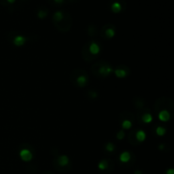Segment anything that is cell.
Listing matches in <instances>:
<instances>
[{
  "label": "cell",
  "instance_id": "d6986e66",
  "mask_svg": "<svg viewBox=\"0 0 174 174\" xmlns=\"http://www.w3.org/2000/svg\"><path fill=\"white\" fill-rule=\"evenodd\" d=\"M155 133L157 135L159 136H163L165 133H166V129L163 127V126H158L156 129H155Z\"/></svg>",
  "mask_w": 174,
  "mask_h": 174
},
{
  "label": "cell",
  "instance_id": "52a82bcc",
  "mask_svg": "<svg viewBox=\"0 0 174 174\" xmlns=\"http://www.w3.org/2000/svg\"><path fill=\"white\" fill-rule=\"evenodd\" d=\"M20 156L22 161L28 162V161H31V159H32V153L29 149H23L20 151Z\"/></svg>",
  "mask_w": 174,
  "mask_h": 174
},
{
  "label": "cell",
  "instance_id": "ac0fdd59",
  "mask_svg": "<svg viewBox=\"0 0 174 174\" xmlns=\"http://www.w3.org/2000/svg\"><path fill=\"white\" fill-rule=\"evenodd\" d=\"M88 34L89 36H94L96 34V28L94 25H90L88 27Z\"/></svg>",
  "mask_w": 174,
  "mask_h": 174
},
{
  "label": "cell",
  "instance_id": "484cf974",
  "mask_svg": "<svg viewBox=\"0 0 174 174\" xmlns=\"http://www.w3.org/2000/svg\"><path fill=\"white\" fill-rule=\"evenodd\" d=\"M134 174H143V173H142L141 171H139V170H136L135 173H134Z\"/></svg>",
  "mask_w": 174,
  "mask_h": 174
},
{
  "label": "cell",
  "instance_id": "3957f363",
  "mask_svg": "<svg viewBox=\"0 0 174 174\" xmlns=\"http://www.w3.org/2000/svg\"><path fill=\"white\" fill-rule=\"evenodd\" d=\"M73 72L76 74V76L75 77L74 76H72V82L78 88H84L88 82V76L87 75V72L81 69H75Z\"/></svg>",
  "mask_w": 174,
  "mask_h": 174
},
{
  "label": "cell",
  "instance_id": "277c9868",
  "mask_svg": "<svg viewBox=\"0 0 174 174\" xmlns=\"http://www.w3.org/2000/svg\"><path fill=\"white\" fill-rule=\"evenodd\" d=\"M100 52V45L94 40H92L91 42L86 43V45L83 47V50H82V53H89L88 54L90 55L91 58H93L94 55H97Z\"/></svg>",
  "mask_w": 174,
  "mask_h": 174
},
{
  "label": "cell",
  "instance_id": "8992f818",
  "mask_svg": "<svg viewBox=\"0 0 174 174\" xmlns=\"http://www.w3.org/2000/svg\"><path fill=\"white\" fill-rule=\"evenodd\" d=\"M116 31H115V27L113 25H104L101 29V36L104 38H112L115 36Z\"/></svg>",
  "mask_w": 174,
  "mask_h": 174
},
{
  "label": "cell",
  "instance_id": "5b68a950",
  "mask_svg": "<svg viewBox=\"0 0 174 174\" xmlns=\"http://www.w3.org/2000/svg\"><path fill=\"white\" fill-rule=\"evenodd\" d=\"M126 6L125 0H111L110 1V9L112 12L117 14L122 11Z\"/></svg>",
  "mask_w": 174,
  "mask_h": 174
},
{
  "label": "cell",
  "instance_id": "44dd1931",
  "mask_svg": "<svg viewBox=\"0 0 174 174\" xmlns=\"http://www.w3.org/2000/svg\"><path fill=\"white\" fill-rule=\"evenodd\" d=\"M105 149H106L107 151H109V152H113V151L115 150V145H114L112 143L109 142V143L106 144V145H105Z\"/></svg>",
  "mask_w": 174,
  "mask_h": 174
},
{
  "label": "cell",
  "instance_id": "e0dca14e",
  "mask_svg": "<svg viewBox=\"0 0 174 174\" xmlns=\"http://www.w3.org/2000/svg\"><path fill=\"white\" fill-rule=\"evenodd\" d=\"M98 167H99L100 170H102V171L107 169V167H108V161L107 160H102L99 163Z\"/></svg>",
  "mask_w": 174,
  "mask_h": 174
},
{
  "label": "cell",
  "instance_id": "4fadbf2b",
  "mask_svg": "<svg viewBox=\"0 0 174 174\" xmlns=\"http://www.w3.org/2000/svg\"><path fill=\"white\" fill-rule=\"evenodd\" d=\"M134 135H135V139H136V140L139 141V143L145 141V139H146V134H145V133L143 130H139Z\"/></svg>",
  "mask_w": 174,
  "mask_h": 174
},
{
  "label": "cell",
  "instance_id": "4316f807",
  "mask_svg": "<svg viewBox=\"0 0 174 174\" xmlns=\"http://www.w3.org/2000/svg\"><path fill=\"white\" fill-rule=\"evenodd\" d=\"M6 1H7L8 3H14L15 0H6Z\"/></svg>",
  "mask_w": 174,
  "mask_h": 174
},
{
  "label": "cell",
  "instance_id": "603a6c76",
  "mask_svg": "<svg viewBox=\"0 0 174 174\" xmlns=\"http://www.w3.org/2000/svg\"><path fill=\"white\" fill-rule=\"evenodd\" d=\"M124 137L125 133L123 131H119V132L117 133V134H116V138H117L118 139H122Z\"/></svg>",
  "mask_w": 174,
  "mask_h": 174
},
{
  "label": "cell",
  "instance_id": "7c38bea8",
  "mask_svg": "<svg viewBox=\"0 0 174 174\" xmlns=\"http://www.w3.org/2000/svg\"><path fill=\"white\" fill-rule=\"evenodd\" d=\"M48 15V9L45 7H39L37 10V16L39 19H44Z\"/></svg>",
  "mask_w": 174,
  "mask_h": 174
},
{
  "label": "cell",
  "instance_id": "7a4b0ae2",
  "mask_svg": "<svg viewBox=\"0 0 174 174\" xmlns=\"http://www.w3.org/2000/svg\"><path fill=\"white\" fill-rule=\"evenodd\" d=\"M92 71L95 75H98L100 76H108L113 72V68L111 66H110L105 61H100L94 64V66L92 68Z\"/></svg>",
  "mask_w": 174,
  "mask_h": 174
},
{
  "label": "cell",
  "instance_id": "6da1fadb",
  "mask_svg": "<svg viewBox=\"0 0 174 174\" xmlns=\"http://www.w3.org/2000/svg\"><path fill=\"white\" fill-rule=\"evenodd\" d=\"M54 25L61 32H67L72 26V17L66 10H58L52 16Z\"/></svg>",
  "mask_w": 174,
  "mask_h": 174
},
{
  "label": "cell",
  "instance_id": "8fae6325",
  "mask_svg": "<svg viewBox=\"0 0 174 174\" xmlns=\"http://www.w3.org/2000/svg\"><path fill=\"white\" fill-rule=\"evenodd\" d=\"M26 42V37L21 35H16L13 39V43L15 46H22Z\"/></svg>",
  "mask_w": 174,
  "mask_h": 174
},
{
  "label": "cell",
  "instance_id": "ba28073f",
  "mask_svg": "<svg viewBox=\"0 0 174 174\" xmlns=\"http://www.w3.org/2000/svg\"><path fill=\"white\" fill-rule=\"evenodd\" d=\"M113 72L117 77H120V78H123L129 73V70L127 67H118Z\"/></svg>",
  "mask_w": 174,
  "mask_h": 174
},
{
  "label": "cell",
  "instance_id": "9c48e42d",
  "mask_svg": "<svg viewBox=\"0 0 174 174\" xmlns=\"http://www.w3.org/2000/svg\"><path fill=\"white\" fill-rule=\"evenodd\" d=\"M159 119L161 121V122H167L169 121L170 117H171V114L168 110H161L160 112H159Z\"/></svg>",
  "mask_w": 174,
  "mask_h": 174
},
{
  "label": "cell",
  "instance_id": "30bf717a",
  "mask_svg": "<svg viewBox=\"0 0 174 174\" xmlns=\"http://www.w3.org/2000/svg\"><path fill=\"white\" fill-rule=\"evenodd\" d=\"M57 163H58L60 167H66V166H67V165L70 163L69 157H68L67 155H60V156L57 158Z\"/></svg>",
  "mask_w": 174,
  "mask_h": 174
},
{
  "label": "cell",
  "instance_id": "2e32d148",
  "mask_svg": "<svg viewBox=\"0 0 174 174\" xmlns=\"http://www.w3.org/2000/svg\"><path fill=\"white\" fill-rule=\"evenodd\" d=\"M133 126V123H132V121L131 120H128V119H124L122 122V128L124 129H129L131 128Z\"/></svg>",
  "mask_w": 174,
  "mask_h": 174
},
{
  "label": "cell",
  "instance_id": "5bb4252c",
  "mask_svg": "<svg viewBox=\"0 0 174 174\" xmlns=\"http://www.w3.org/2000/svg\"><path fill=\"white\" fill-rule=\"evenodd\" d=\"M131 159V154L128 152V151H124L120 155V161L122 162V163H126L130 161Z\"/></svg>",
  "mask_w": 174,
  "mask_h": 174
},
{
  "label": "cell",
  "instance_id": "cb8c5ba5",
  "mask_svg": "<svg viewBox=\"0 0 174 174\" xmlns=\"http://www.w3.org/2000/svg\"><path fill=\"white\" fill-rule=\"evenodd\" d=\"M0 4L3 5V6H7L8 5V3L6 0H0Z\"/></svg>",
  "mask_w": 174,
  "mask_h": 174
},
{
  "label": "cell",
  "instance_id": "7402d4cb",
  "mask_svg": "<svg viewBox=\"0 0 174 174\" xmlns=\"http://www.w3.org/2000/svg\"><path fill=\"white\" fill-rule=\"evenodd\" d=\"M88 95L90 98H92V99H94V98L98 97V94H97L95 91H94V90L88 91Z\"/></svg>",
  "mask_w": 174,
  "mask_h": 174
},
{
  "label": "cell",
  "instance_id": "d4e9b609",
  "mask_svg": "<svg viewBox=\"0 0 174 174\" xmlns=\"http://www.w3.org/2000/svg\"><path fill=\"white\" fill-rule=\"evenodd\" d=\"M166 173L167 174H174V170L173 169V168H170V169H168V170L166 172Z\"/></svg>",
  "mask_w": 174,
  "mask_h": 174
},
{
  "label": "cell",
  "instance_id": "ffe728a7",
  "mask_svg": "<svg viewBox=\"0 0 174 174\" xmlns=\"http://www.w3.org/2000/svg\"><path fill=\"white\" fill-rule=\"evenodd\" d=\"M66 0H48V2L53 4V5H61L63 4Z\"/></svg>",
  "mask_w": 174,
  "mask_h": 174
},
{
  "label": "cell",
  "instance_id": "9a60e30c",
  "mask_svg": "<svg viewBox=\"0 0 174 174\" xmlns=\"http://www.w3.org/2000/svg\"><path fill=\"white\" fill-rule=\"evenodd\" d=\"M141 119H142V121H143L144 122H145V123H149V122H152L153 117H152V116H151L149 113H145V114H144V115L141 116Z\"/></svg>",
  "mask_w": 174,
  "mask_h": 174
}]
</instances>
